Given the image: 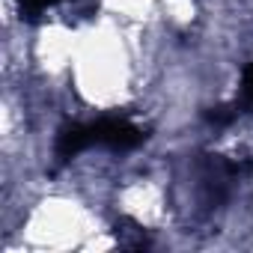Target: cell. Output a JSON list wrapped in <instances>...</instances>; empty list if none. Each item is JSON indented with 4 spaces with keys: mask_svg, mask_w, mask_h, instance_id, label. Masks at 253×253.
<instances>
[{
    "mask_svg": "<svg viewBox=\"0 0 253 253\" xmlns=\"http://www.w3.org/2000/svg\"><path fill=\"white\" fill-rule=\"evenodd\" d=\"M89 128H92V143L95 146H107V149H119V152L140 146L143 137H146L128 119H101V122L89 125Z\"/></svg>",
    "mask_w": 253,
    "mask_h": 253,
    "instance_id": "6da1fadb",
    "label": "cell"
},
{
    "mask_svg": "<svg viewBox=\"0 0 253 253\" xmlns=\"http://www.w3.org/2000/svg\"><path fill=\"white\" fill-rule=\"evenodd\" d=\"M89 146H95V143H92V128H89V125L72 122V125H66V128H60V134H57V155H60V161H69V158L81 155V152L89 149Z\"/></svg>",
    "mask_w": 253,
    "mask_h": 253,
    "instance_id": "7a4b0ae2",
    "label": "cell"
},
{
    "mask_svg": "<svg viewBox=\"0 0 253 253\" xmlns=\"http://www.w3.org/2000/svg\"><path fill=\"white\" fill-rule=\"evenodd\" d=\"M24 3H27V6H36V9H39V6H51V3H57V0H24Z\"/></svg>",
    "mask_w": 253,
    "mask_h": 253,
    "instance_id": "5b68a950",
    "label": "cell"
},
{
    "mask_svg": "<svg viewBox=\"0 0 253 253\" xmlns=\"http://www.w3.org/2000/svg\"><path fill=\"white\" fill-rule=\"evenodd\" d=\"M206 119L211 125H229L235 119V110L232 107H211V110H206Z\"/></svg>",
    "mask_w": 253,
    "mask_h": 253,
    "instance_id": "3957f363",
    "label": "cell"
},
{
    "mask_svg": "<svg viewBox=\"0 0 253 253\" xmlns=\"http://www.w3.org/2000/svg\"><path fill=\"white\" fill-rule=\"evenodd\" d=\"M241 104L253 110V63L244 69V81H241Z\"/></svg>",
    "mask_w": 253,
    "mask_h": 253,
    "instance_id": "277c9868",
    "label": "cell"
}]
</instances>
